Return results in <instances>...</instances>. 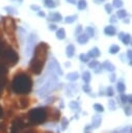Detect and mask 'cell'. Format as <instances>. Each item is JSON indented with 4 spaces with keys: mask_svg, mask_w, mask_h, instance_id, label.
I'll return each mask as SVG.
<instances>
[{
    "mask_svg": "<svg viewBox=\"0 0 132 133\" xmlns=\"http://www.w3.org/2000/svg\"><path fill=\"white\" fill-rule=\"evenodd\" d=\"M118 51H120V47L117 45H112L109 48V53H111V54H116Z\"/></svg>",
    "mask_w": 132,
    "mask_h": 133,
    "instance_id": "cell-29",
    "label": "cell"
},
{
    "mask_svg": "<svg viewBox=\"0 0 132 133\" xmlns=\"http://www.w3.org/2000/svg\"><path fill=\"white\" fill-rule=\"evenodd\" d=\"M49 29H50V30H56V25L50 24V25H49Z\"/></svg>",
    "mask_w": 132,
    "mask_h": 133,
    "instance_id": "cell-47",
    "label": "cell"
},
{
    "mask_svg": "<svg viewBox=\"0 0 132 133\" xmlns=\"http://www.w3.org/2000/svg\"><path fill=\"white\" fill-rule=\"evenodd\" d=\"M121 39H122V42H123L125 45H130V44H131V35H130L129 33H125Z\"/></svg>",
    "mask_w": 132,
    "mask_h": 133,
    "instance_id": "cell-23",
    "label": "cell"
},
{
    "mask_svg": "<svg viewBox=\"0 0 132 133\" xmlns=\"http://www.w3.org/2000/svg\"><path fill=\"white\" fill-rule=\"evenodd\" d=\"M68 125H69V121L67 118H61V130H65L68 128Z\"/></svg>",
    "mask_w": 132,
    "mask_h": 133,
    "instance_id": "cell-34",
    "label": "cell"
},
{
    "mask_svg": "<svg viewBox=\"0 0 132 133\" xmlns=\"http://www.w3.org/2000/svg\"><path fill=\"white\" fill-rule=\"evenodd\" d=\"M11 89L17 95H28L33 87V81L30 75L24 71H19L15 74L11 80Z\"/></svg>",
    "mask_w": 132,
    "mask_h": 133,
    "instance_id": "cell-2",
    "label": "cell"
},
{
    "mask_svg": "<svg viewBox=\"0 0 132 133\" xmlns=\"http://www.w3.org/2000/svg\"><path fill=\"white\" fill-rule=\"evenodd\" d=\"M115 76H116L115 74H111V76H110V81L111 82H114L115 81Z\"/></svg>",
    "mask_w": 132,
    "mask_h": 133,
    "instance_id": "cell-48",
    "label": "cell"
},
{
    "mask_svg": "<svg viewBox=\"0 0 132 133\" xmlns=\"http://www.w3.org/2000/svg\"><path fill=\"white\" fill-rule=\"evenodd\" d=\"M124 34H125V32H120V33H118V37H120V39L123 37V35H124Z\"/></svg>",
    "mask_w": 132,
    "mask_h": 133,
    "instance_id": "cell-55",
    "label": "cell"
},
{
    "mask_svg": "<svg viewBox=\"0 0 132 133\" xmlns=\"http://www.w3.org/2000/svg\"><path fill=\"white\" fill-rule=\"evenodd\" d=\"M56 37L58 39H63L65 37V31L63 28H59V29H56Z\"/></svg>",
    "mask_w": 132,
    "mask_h": 133,
    "instance_id": "cell-21",
    "label": "cell"
},
{
    "mask_svg": "<svg viewBox=\"0 0 132 133\" xmlns=\"http://www.w3.org/2000/svg\"><path fill=\"white\" fill-rule=\"evenodd\" d=\"M82 79H83V81L85 82V83H88L89 81H90V79H91V75H90V73L89 72H84L83 74H82Z\"/></svg>",
    "mask_w": 132,
    "mask_h": 133,
    "instance_id": "cell-26",
    "label": "cell"
},
{
    "mask_svg": "<svg viewBox=\"0 0 132 133\" xmlns=\"http://www.w3.org/2000/svg\"><path fill=\"white\" fill-rule=\"evenodd\" d=\"M126 16H127L126 9H118L117 12H116V17L118 19H124V18H126Z\"/></svg>",
    "mask_w": 132,
    "mask_h": 133,
    "instance_id": "cell-28",
    "label": "cell"
},
{
    "mask_svg": "<svg viewBox=\"0 0 132 133\" xmlns=\"http://www.w3.org/2000/svg\"><path fill=\"white\" fill-rule=\"evenodd\" d=\"M78 78H79V74L77 72H72L67 75V79L70 81H76Z\"/></svg>",
    "mask_w": 132,
    "mask_h": 133,
    "instance_id": "cell-20",
    "label": "cell"
},
{
    "mask_svg": "<svg viewBox=\"0 0 132 133\" xmlns=\"http://www.w3.org/2000/svg\"><path fill=\"white\" fill-rule=\"evenodd\" d=\"M2 115H3V109H2V107L0 106V118L2 117Z\"/></svg>",
    "mask_w": 132,
    "mask_h": 133,
    "instance_id": "cell-54",
    "label": "cell"
},
{
    "mask_svg": "<svg viewBox=\"0 0 132 133\" xmlns=\"http://www.w3.org/2000/svg\"><path fill=\"white\" fill-rule=\"evenodd\" d=\"M55 99H56L55 97H51V98H48V99H47V102H49V103H50V102H54L53 100H55Z\"/></svg>",
    "mask_w": 132,
    "mask_h": 133,
    "instance_id": "cell-51",
    "label": "cell"
},
{
    "mask_svg": "<svg viewBox=\"0 0 132 133\" xmlns=\"http://www.w3.org/2000/svg\"><path fill=\"white\" fill-rule=\"evenodd\" d=\"M38 82L42 83L41 87L37 89V95L41 97H45L46 95L50 94L52 90H55V89L61 87V85H60L61 83H58V80H57V74L49 69H48L46 75Z\"/></svg>",
    "mask_w": 132,
    "mask_h": 133,
    "instance_id": "cell-3",
    "label": "cell"
},
{
    "mask_svg": "<svg viewBox=\"0 0 132 133\" xmlns=\"http://www.w3.org/2000/svg\"><path fill=\"white\" fill-rule=\"evenodd\" d=\"M49 20L53 22H60L62 20V16L59 12H50L49 14Z\"/></svg>",
    "mask_w": 132,
    "mask_h": 133,
    "instance_id": "cell-14",
    "label": "cell"
},
{
    "mask_svg": "<svg viewBox=\"0 0 132 133\" xmlns=\"http://www.w3.org/2000/svg\"><path fill=\"white\" fill-rule=\"evenodd\" d=\"M26 121L29 126H35L46 123L48 121V113L46 107H37L29 110L26 115Z\"/></svg>",
    "mask_w": 132,
    "mask_h": 133,
    "instance_id": "cell-5",
    "label": "cell"
},
{
    "mask_svg": "<svg viewBox=\"0 0 132 133\" xmlns=\"http://www.w3.org/2000/svg\"><path fill=\"white\" fill-rule=\"evenodd\" d=\"M99 1H101V2H102V1H104V0H99Z\"/></svg>",
    "mask_w": 132,
    "mask_h": 133,
    "instance_id": "cell-61",
    "label": "cell"
},
{
    "mask_svg": "<svg viewBox=\"0 0 132 133\" xmlns=\"http://www.w3.org/2000/svg\"><path fill=\"white\" fill-rule=\"evenodd\" d=\"M4 9H5V11H7L9 15H12V14H17V11L14 9V7H11V6H5L4 7Z\"/></svg>",
    "mask_w": 132,
    "mask_h": 133,
    "instance_id": "cell-36",
    "label": "cell"
},
{
    "mask_svg": "<svg viewBox=\"0 0 132 133\" xmlns=\"http://www.w3.org/2000/svg\"><path fill=\"white\" fill-rule=\"evenodd\" d=\"M115 32H116V30H115V28H114L112 25H108V26H106L105 29H104V33H105L106 35H109V36H113V35L115 34Z\"/></svg>",
    "mask_w": 132,
    "mask_h": 133,
    "instance_id": "cell-15",
    "label": "cell"
},
{
    "mask_svg": "<svg viewBox=\"0 0 132 133\" xmlns=\"http://www.w3.org/2000/svg\"><path fill=\"white\" fill-rule=\"evenodd\" d=\"M0 133H3V132H1V131H0Z\"/></svg>",
    "mask_w": 132,
    "mask_h": 133,
    "instance_id": "cell-62",
    "label": "cell"
},
{
    "mask_svg": "<svg viewBox=\"0 0 132 133\" xmlns=\"http://www.w3.org/2000/svg\"><path fill=\"white\" fill-rule=\"evenodd\" d=\"M67 1L71 4H76V0H67Z\"/></svg>",
    "mask_w": 132,
    "mask_h": 133,
    "instance_id": "cell-53",
    "label": "cell"
},
{
    "mask_svg": "<svg viewBox=\"0 0 132 133\" xmlns=\"http://www.w3.org/2000/svg\"><path fill=\"white\" fill-rule=\"evenodd\" d=\"M94 108H95V110H97L98 112H103V111H104V107H103L101 104H95V105H94Z\"/></svg>",
    "mask_w": 132,
    "mask_h": 133,
    "instance_id": "cell-37",
    "label": "cell"
},
{
    "mask_svg": "<svg viewBox=\"0 0 132 133\" xmlns=\"http://www.w3.org/2000/svg\"><path fill=\"white\" fill-rule=\"evenodd\" d=\"M7 72H8L7 66H6L3 62L0 61V79H1V80H4V81H5V77H6V75H7Z\"/></svg>",
    "mask_w": 132,
    "mask_h": 133,
    "instance_id": "cell-13",
    "label": "cell"
},
{
    "mask_svg": "<svg viewBox=\"0 0 132 133\" xmlns=\"http://www.w3.org/2000/svg\"><path fill=\"white\" fill-rule=\"evenodd\" d=\"M3 83H4V80H1V79H0V96H1V91H2V86H3Z\"/></svg>",
    "mask_w": 132,
    "mask_h": 133,
    "instance_id": "cell-49",
    "label": "cell"
},
{
    "mask_svg": "<svg viewBox=\"0 0 132 133\" xmlns=\"http://www.w3.org/2000/svg\"><path fill=\"white\" fill-rule=\"evenodd\" d=\"M79 58H80V60H81L82 62H88V60H89V56H88L87 54H84V53L80 54Z\"/></svg>",
    "mask_w": 132,
    "mask_h": 133,
    "instance_id": "cell-33",
    "label": "cell"
},
{
    "mask_svg": "<svg viewBox=\"0 0 132 133\" xmlns=\"http://www.w3.org/2000/svg\"><path fill=\"white\" fill-rule=\"evenodd\" d=\"M18 105H19V107L22 108V109L28 107V106L30 105V98H28V97H26V96H25V97H21V98L18 100Z\"/></svg>",
    "mask_w": 132,
    "mask_h": 133,
    "instance_id": "cell-10",
    "label": "cell"
},
{
    "mask_svg": "<svg viewBox=\"0 0 132 133\" xmlns=\"http://www.w3.org/2000/svg\"><path fill=\"white\" fill-rule=\"evenodd\" d=\"M116 88H117V91H118V92H124V91H125V89H126V85L124 84L123 80H120V81L117 82V84H116Z\"/></svg>",
    "mask_w": 132,
    "mask_h": 133,
    "instance_id": "cell-24",
    "label": "cell"
},
{
    "mask_svg": "<svg viewBox=\"0 0 132 133\" xmlns=\"http://www.w3.org/2000/svg\"><path fill=\"white\" fill-rule=\"evenodd\" d=\"M48 51H49V45L44 42L35 46V48L33 49V56L29 64V70L31 71V73L35 75H39L42 73L45 62L47 60Z\"/></svg>",
    "mask_w": 132,
    "mask_h": 133,
    "instance_id": "cell-1",
    "label": "cell"
},
{
    "mask_svg": "<svg viewBox=\"0 0 132 133\" xmlns=\"http://www.w3.org/2000/svg\"><path fill=\"white\" fill-rule=\"evenodd\" d=\"M70 65H71L70 62H65V66H70Z\"/></svg>",
    "mask_w": 132,
    "mask_h": 133,
    "instance_id": "cell-57",
    "label": "cell"
},
{
    "mask_svg": "<svg viewBox=\"0 0 132 133\" xmlns=\"http://www.w3.org/2000/svg\"><path fill=\"white\" fill-rule=\"evenodd\" d=\"M76 20H77V15H72V16H68V17H65L64 22L68 23V24H71V23H73V22L76 21Z\"/></svg>",
    "mask_w": 132,
    "mask_h": 133,
    "instance_id": "cell-27",
    "label": "cell"
},
{
    "mask_svg": "<svg viewBox=\"0 0 132 133\" xmlns=\"http://www.w3.org/2000/svg\"><path fill=\"white\" fill-rule=\"evenodd\" d=\"M69 106H70V107H71V109H73V110L80 111V105H79V103H78V102H76V101H72V102H70Z\"/></svg>",
    "mask_w": 132,
    "mask_h": 133,
    "instance_id": "cell-25",
    "label": "cell"
},
{
    "mask_svg": "<svg viewBox=\"0 0 132 133\" xmlns=\"http://www.w3.org/2000/svg\"><path fill=\"white\" fill-rule=\"evenodd\" d=\"M121 102L123 104H126V103H131L132 102V97L130 95H122L121 96Z\"/></svg>",
    "mask_w": 132,
    "mask_h": 133,
    "instance_id": "cell-22",
    "label": "cell"
},
{
    "mask_svg": "<svg viewBox=\"0 0 132 133\" xmlns=\"http://www.w3.org/2000/svg\"><path fill=\"white\" fill-rule=\"evenodd\" d=\"M127 58H128V60H129V64L131 65V59H132V52H131V50L129 49V50H127Z\"/></svg>",
    "mask_w": 132,
    "mask_h": 133,
    "instance_id": "cell-42",
    "label": "cell"
},
{
    "mask_svg": "<svg viewBox=\"0 0 132 133\" xmlns=\"http://www.w3.org/2000/svg\"><path fill=\"white\" fill-rule=\"evenodd\" d=\"M108 106H109V109L110 110H115V102L113 100H109Z\"/></svg>",
    "mask_w": 132,
    "mask_h": 133,
    "instance_id": "cell-39",
    "label": "cell"
},
{
    "mask_svg": "<svg viewBox=\"0 0 132 133\" xmlns=\"http://www.w3.org/2000/svg\"><path fill=\"white\" fill-rule=\"evenodd\" d=\"M100 50L97 48V47H94L89 52H88V56H89V58H97V57H99L100 56Z\"/></svg>",
    "mask_w": 132,
    "mask_h": 133,
    "instance_id": "cell-17",
    "label": "cell"
},
{
    "mask_svg": "<svg viewBox=\"0 0 132 133\" xmlns=\"http://www.w3.org/2000/svg\"><path fill=\"white\" fill-rule=\"evenodd\" d=\"M125 113H126L127 115H130V114H131V107H130V106L125 107Z\"/></svg>",
    "mask_w": 132,
    "mask_h": 133,
    "instance_id": "cell-44",
    "label": "cell"
},
{
    "mask_svg": "<svg viewBox=\"0 0 132 133\" xmlns=\"http://www.w3.org/2000/svg\"><path fill=\"white\" fill-rule=\"evenodd\" d=\"M102 68H104L106 71H109V72H113V71L115 70V66H114L110 61H108V60H106V61L103 62Z\"/></svg>",
    "mask_w": 132,
    "mask_h": 133,
    "instance_id": "cell-18",
    "label": "cell"
},
{
    "mask_svg": "<svg viewBox=\"0 0 132 133\" xmlns=\"http://www.w3.org/2000/svg\"><path fill=\"white\" fill-rule=\"evenodd\" d=\"M81 30H82V27H81V25H79V26L77 27V29H76V31H75V34H76V35H78V34H80V32H81Z\"/></svg>",
    "mask_w": 132,
    "mask_h": 133,
    "instance_id": "cell-45",
    "label": "cell"
},
{
    "mask_svg": "<svg viewBox=\"0 0 132 133\" xmlns=\"http://www.w3.org/2000/svg\"><path fill=\"white\" fill-rule=\"evenodd\" d=\"M110 22H111V23L116 22V16H112V17H111V19H110Z\"/></svg>",
    "mask_w": 132,
    "mask_h": 133,
    "instance_id": "cell-50",
    "label": "cell"
},
{
    "mask_svg": "<svg viewBox=\"0 0 132 133\" xmlns=\"http://www.w3.org/2000/svg\"><path fill=\"white\" fill-rule=\"evenodd\" d=\"M19 54L15 49L7 43V41L0 37V61L6 66H14L19 62Z\"/></svg>",
    "mask_w": 132,
    "mask_h": 133,
    "instance_id": "cell-4",
    "label": "cell"
},
{
    "mask_svg": "<svg viewBox=\"0 0 132 133\" xmlns=\"http://www.w3.org/2000/svg\"><path fill=\"white\" fill-rule=\"evenodd\" d=\"M48 69H49V70H52V71H53V72H55L57 75H60V76H61V75L63 74L62 70L60 69V65L58 64V62H57V61H56V59H54V58H53V59L51 60V62L49 63Z\"/></svg>",
    "mask_w": 132,
    "mask_h": 133,
    "instance_id": "cell-9",
    "label": "cell"
},
{
    "mask_svg": "<svg viewBox=\"0 0 132 133\" xmlns=\"http://www.w3.org/2000/svg\"><path fill=\"white\" fill-rule=\"evenodd\" d=\"M38 16H39V17H45L46 14H45L44 11H38Z\"/></svg>",
    "mask_w": 132,
    "mask_h": 133,
    "instance_id": "cell-52",
    "label": "cell"
},
{
    "mask_svg": "<svg viewBox=\"0 0 132 133\" xmlns=\"http://www.w3.org/2000/svg\"><path fill=\"white\" fill-rule=\"evenodd\" d=\"M85 133H90V132H88V131H87V130H86V132H85Z\"/></svg>",
    "mask_w": 132,
    "mask_h": 133,
    "instance_id": "cell-59",
    "label": "cell"
},
{
    "mask_svg": "<svg viewBox=\"0 0 132 133\" xmlns=\"http://www.w3.org/2000/svg\"><path fill=\"white\" fill-rule=\"evenodd\" d=\"M44 133H52V132H50V131H46V132H44Z\"/></svg>",
    "mask_w": 132,
    "mask_h": 133,
    "instance_id": "cell-58",
    "label": "cell"
},
{
    "mask_svg": "<svg viewBox=\"0 0 132 133\" xmlns=\"http://www.w3.org/2000/svg\"><path fill=\"white\" fill-rule=\"evenodd\" d=\"M112 6H114V7H116V8H120V7L123 6V1H122V0H113Z\"/></svg>",
    "mask_w": 132,
    "mask_h": 133,
    "instance_id": "cell-35",
    "label": "cell"
},
{
    "mask_svg": "<svg viewBox=\"0 0 132 133\" xmlns=\"http://www.w3.org/2000/svg\"><path fill=\"white\" fill-rule=\"evenodd\" d=\"M105 9H106V12L111 14V12H112V5H111V4H109V3L105 4Z\"/></svg>",
    "mask_w": 132,
    "mask_h": 133,
    "instance_id": "cell-41",
    "label": "cell"
},
{
    "mask_svg": "<svg viewBox=\"0 0 132 133\" xmlns=\"http://www.w3.org/2000/svg\"><path fill=\"white\" fill-rule=\"evenodd\" d=\"M106 95L109 96V97H112V96L114 95V92H113V88H112L111 86L107 87V89H106Z\"/></svg>",
    "mask_w": 132,
    "mask_h": 133,
    "instance_id": "cell-38",
    "label": "cell"
},
{
    "mask_svg": "<svg viewBox=\"0 0 132 133\" xmlns=\"http://www.w3.org/2000/svg\"><path fill=\"white\" fill-rule=\"evenodd\" d=\"M45 6L46 7H49V8H53L55 7V2L53 0H45Z\"/></svg>",
    "mask_w": 132,
    "mask_h": 133,
    "instance_id": "cell-31",
    "label": "cell"
},
{
    "mask_svg": "<svg viewBox=\"0 0 132 133\" xmlns=\"http://www.w3.org/2000/svg\"><path fill=\"white\" fill-rule=\"evenodd\" d=\"M48 113V121L51 122H58L60 118V111L53 107H46Z\"/></svg>",
    "mask_w": 132,
    "mask_h": 133,
    "instance_id": "cell-7",
    "label": "cell"
},
{
    "mask_svg": "<svg viewBox=\"0 0 132 133\" xmlns=\"http://www.w3.org/2000/svg\"><path fill=\"white\" fill-rule=\"evenodd\" d=\"M77 5H78V9L83 10V9L86 7V1H85V0H79Z\"/></svg>",
    "mask_w": 132,
    "mask_h": 133,
    "instance_id": "cell-30",
    "label": "cell"
},
{
    "mask_svg": "<svg viewBox=\"0 0 132 133\" xmlns=\"http://www.w3.org/2000/svg\"><path fill=\"white\" fill-rule=\"evenodd\" d=\"M0 37H3V32H2V29H1V25H0Z\"/></svg>",
    "mask_w": 132,
    "mask_h": 133,
    "instance_id": "cell-56",
    "label": "cell"
},
{
    "mask_svg": "<svg viewBox=\"0 0 132 133\" xmlns=\"http://www.w3.org/2000/svg\"><path fill=\"white\" fill-rule=\"evenodd\" d=\"M74 53H75V47H74L73 45H68V47H67V49H65V54H67V56L71 58V57H73Z\"/></svg>",
    "mask_w": 132,
    "mask_h": 133,
    "instance_id": "cell-19",
    "label": "cell"
},
{
    "mask_svg": "<svg viewBox=\"0 0 132 133\" xmlns=\"http://www.w3.org/2000/svg\"><path fill=\"white\" fill-rule=\"evenodd\" d=\"M2 22V26L4 31L6 32V34L8 35V37L10 38V41L12 42V44L15 45V47H18V45L16 44V36H15V31H16V22L12 19L11 16H7V17H2L1 19Z\"/></svg>",
    "mask_w": 132,
    "mask_h": 133,
    "instance_id": "cell-6",
    "label": "cell"
},
{
    "mask_svg": "<svg viewBox=\"0 0 132 133\" xmlns=\"http://www.w3.org/2000/svg\"><path fill=\"white\" fill-rule=\"evenodd\" d=\"M19 1H20V2H22V1H23V0H19Z\"/></svg>",
    "mask_w": 132,
    "mask_h": 133,
    "instance_id": "cell-60",
    "label": "cell"
},
{
    "mask_svg": "<svg viewBox=\"0 0 132 133\" xmlns=\"http://www.w3.org/2000/svg\"><path fill=\"white\" fill-rule=\"evenodd\" d=\"M85 33L88 35V36H94L95 35V30H94V28L93 27H86L85 28Z\"/></svg>",
    "mask_w": 132,
    "mask_h": 133,
    "instance_id": "cell-32",
    "label": "cell"
},
{
    "mask_svg": "<svg viewBox=\"0 0 132 133\" xmlns=\"http://www.w3.org/2000/svg\"><path fill=\"white\" fill-rule=\"evenodd\" d=\"M30 8H31L32 10H39V8H41V7H39L38 5H33V4H32V5L30 6Z\"/></svg>",
    "mask_w": 132,
    "mask_h": 133,
    "instance_id": "cell-46",
    "label": "cell"
},
{
    "mask_svg": "<svg viewBox=\"0 0 132 133\" xmlns=\"http://www.w3.org/2000/svg\"><path fill=\"white\" fill-rule=\"evenodd\" d=\"M88 66H89L90 69H93L96 73H100V72H101V70H102V65H101V63H100V62H98L97 60H93L91 62H89Z\"/></svg>",
    "mask_w": 132,
    "mask_h": 133,
    "instance_id": "cell-12",
    "label": "cell"
},
{
    "mask_svg": "<svg viewBox=\"0 0 132 133\" xmlns=\"http://www.w3.org/2000/svg\"><path fill=\"white\" fill-rule=\"evenodd\" d=\"M21 133H38V131L35 130V129H32V128H28V129H26L25 131L22 130Z\"/></svg>",
    "mask_w": 132,
    "mask_h": 133,
    "instance_id": "cell-40",
    "label": "cell"
},
{
    "mask_svg": "<svg viewBox=\"0 0 132 133\" xmlns=\"http://www.w3.org/2000/svg\"><path fill=\"white\" fill-rule=\"evenodd\" d=\"M88 38H89V36L86 33H80L78 35V43L80 45H84V44H86L88 42Z\"/></svg>",
    "mask_w": 132,
    "mask_h": 133,
    "instance_id": "cell-16",
    "label": "cell"
},
{
    "mask_svg": "<svg viewBox=\"0 0 132 133\" xmlns=\"http://www.w3.org/2000/svg\"><path fill=\"white\" fill-rule=\"evenodd\" d=\"M101 122H102V117H101L99 114L94 115V116H93V122H91L90 128H94V129L99 128V126L101 125Z\"/></svg>",
    "mask_w": 132,
    "mask_h": 133,
    "instance_id": "cell-11",
    "label": "cell"
},
{
    "mask_svg": "<svg viewBox=\"0 0 132 133\" xmlns=\"http://www.w3.org/2000/svg\"><path fill=\"white\" fill-rule=\"evenodd\" d=\"M36 41V35L35 34H30L28 37V41L26 43V56H29L31 52L34 49V43Z\"/></svg>",
    "mask_w": 132,
    "mask_h": 133,
    "instance_id": "cell-8",
    "label": "cell"
},
{
    "mask_svg": "<svg viewBox=\"0 0 132 133\" xmlns=\"http://www.w3.org/2000/svg\"><path fill=\"white\" fill-rule=\"evenodd\" d=\"M82 88H83L84 92H87V94H89V92H90V90H91V89H90V86H89L87 83H86V84H84Z\"/></svg>",
    "mask_w": 132,
    "mask_h": 133,
    "instance_id": "cell-43",
    "label": "cell"
}]
</instances>
